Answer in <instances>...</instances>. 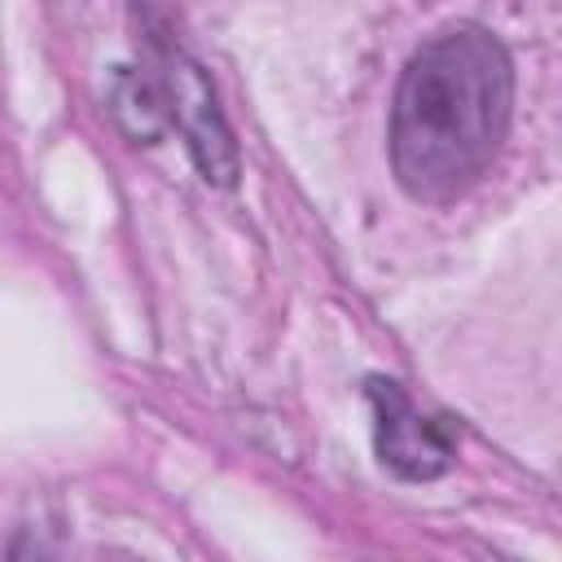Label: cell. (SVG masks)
<instances>
[{
  "label": "cell",
  "instance_id": "1",
  "mask_svg": "<svg viewBox=\"0 0 562 562\" xmlns=\"http://www.w3.org/2000/svg\"><path fill=\"white\" fill-rule=\"evenodd\" d=\"M514 119L509 48L479 22L422 40L391 97V171L422 206L465 198L496 162Z\"/></svg>",
  "mask_w": 562,
  "mask_h": 562
},
{
  "label": "cell",
  "instance_id": "2",
  "mask_svg": "<svg viewBox=\"0 0 562 562\" xmlns=\"http://www.w3.org/2000/svg\"><path fill=\"white\" fill-rule=\"evenodd\" d=\"M136 18H140V44H145V75L162 97L167 123L180 132L198 176L215 189H233L241 162H237V140L215 101L211 75L180 44L167 0H136Z\"/></svg>",
  "mask_w": 562,
  "mask_h": 562
},
{
  "label": "cell",
  "instance_id": "3",
  "mask_svg": "<svg viewBox=\"0 0 562 562\" xmlns=\"http://www.w3.org/2000/svg\"><path fill=\"white\" fill-rule=\"evenodd\" d=\"M364 400L373 408V448L382 470H391L404 483H426L452 465L457 452L452 426L443 417L417 413L395 378H369Z\"/></svg>",
  "mask_w": 562,
  "mask_h": 562
},
{
  "label": "cell",
  "instance_id": "4",
  "mask_svg": "<svg viewBox=\"0 0 562 562\" xmlns=\"http://www.w3.org/2000/svg\"><path fill=\"white\" fill-rule=\"evenodd\" d=\"M105 110L114 114V123L140 140V145H154L171 123H167V110H162V97L154 88V79L145 70H132V66H114L110 70V83H105Z\"/></svg>",
  "mask_w": 562,
  "mask_h": 562
}]
</instances>
